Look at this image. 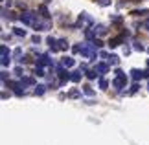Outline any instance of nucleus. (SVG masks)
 I'll list each match as a JSON object with an SVG mask.
<instances>
[{"mask_svg":"<svg viewBox=\"0 0 149 145\" xmlns=\"http://www.w3.org/2000/svg\"><path fill=\"white\" fill-rule=\"evenodd\" d=\"M35 75H39V77H42V75H44V70H42V66L35 68Z\"/></svg>","mask_w":149,"mask_h":145,"instance_id":"obj_12","label":"nucleus"},{"mask_svg":"<svg viewBox=\"0 0 149 145\" xmlns=\"http://www.w3.org/2000/svg\"><path fill=\"white\" fill-rule=\"evenodd\" d=\"M15 35H17V37H24V35H26V31H24V30H20V28H15Z\"/></svg>","mask_w":149,"mask_h":145,"instance_id":"obj_7","label":"nucleus"},{"mask_svg":"<svg viewBox=\"0 0 149 145\" xmlns=\"http://www.w3.org/2000/svg\"><path fill=\"white\" fill-rule=\"evenodd\" d=\"M70 79H72V81H79V79H81V74H77V72H74V74L70 75Z\"/></svg>","mask_w":149,"mask_h":145,"instance_id":"obj_11","label":"nucleus"},{"mask_svg":"<svg viewBox=\"0 0 149 145\" xmlns=\"http://www.w3.org/2000/svg\"><path fill=\"white\" fill-rule=\"evenodd\" d=\"M120 42H122V37H116V39H112L111 42H109V46H111V48H116Z\"/></svg>","mask_w":149,"mask_h":145,"instance_id":"obj_5","label":"nucleus"},{"mask_svg":"<svg viewBox=\"0 0 149 145\" xmlns=\"http://www.w3.org/2000/svg\"><path fill=\"white\" fill-rule=\"evenodd\" d=\"M109 62H111V65H118V57L116 55H111V57H109Z\"/></svg>","mask_w":149,"mask_h":145,"instance_id":"obj_13","label":"nucleus"},{"mask_svg":"<svg viewBox=\"0 0 149 145\" xmlns=\"http://www.w3.org/2000/svg\"><path fill=\"white\" fill-rule=\"evenodd\" d=\"M9 65V55H2V66Z\"/></svg>","mask_w":149,"mask_h":145,"instance_id":"obj_15","label":"nucleus"},{"mask_svg":"<svg viewBox=\"0 0 149 145\" xmlns=\"http://www.w3.org/2000/svg\"><path fill=\"white\" fill-rule=\"evenodd\" d=\"M107 86H109V83H107V81H105V79H100V88H103V90H105Z\"/></svg>","mask_w":149,"mask_h":145,"instance_id":"obj_14","label":"nucleus"},{"mask_svg":"<svg viewBox=\"0 0 149 145\" xmlns=\"http://www.w3.org/2000/svg\"><path fill=\"white\" fill-rule=\"evenodd\" d=\"M85 94H87V96H94V90L90 88V86H85Z\"/></svg>","mask_w":149,"mask_h":145,"instance_id":"obj_16","label":"nucleus"},{"mask_svg":"<svg viewBox=\"0 0 149 145\" xmlns=\"http://www.w3.org/2000/svg\"><path fill=\"white\" fill-rule=\"evenodd\" d=\"M63 66H66V68L74 66V59H72V57H66V59H63Z\"/></svg>","mask_w":149,"mask_h":145,"instance_id":"obj_4","label":"nucleus"},{"mask_svg":"<svg viewBox=\"0 0 149 145\" xmlns=\"http://www.w3.org/2000/svg\"><path fill=\"white\" fill-rule=\"evenodd\" d=\"M111 4V0H100V6H109Z\"/></svg>","mask_w":149,"mask_h":145,"instance_id":"obj_19","label":"nucleus"},{"mask_svg":"<svg viewBox=\"0 0 149 145\" xmlns=\"http://www.w3.org/2000/svg\"><path fill=\"white\" fill-rule=\"evenodd\" d=\"M131 74H133V77H134V79H140L142 75H144V72H140V70H133Z\"/></svg>","mask_w":149,"mask_h":145,"instance_id":"obj_6","label":"nucleus"},{"mask_svg":"<svg viewBox=\"0 0 149 145\" xmlns=\"http://www.w3.org/2000/svg\"><path fill=\"white\" fill-rule=\"evenodd\" d=\"M96 30H98V33H100V35H103V33H105V31H107V28H105V26H103V24H100L98 28H96ZM96 30H94V31H96Z\"/></svg>","mask_w":149,"mask_h":145,"instance_id":"obj_9","label":"nucleus"},{"mask_svg":"<svg viewBox=\"0 0 149 145\" xmlns=\"http://www.w3.org/2000/svg\"><path fill=\"white\" fill-rule=\"evenodd\" d=\"M46 65H52V61L48 59V55H41L39 57V66H46Z\"/></svg>","mask_w":149,"mask_h":145,"instance_id":"obj_2","label":"nucleus"},{"mask_svg":"<svg viewBox=\"0 0 149 145\" xmlns=\"http://www.w3.org/2000/svg\"><path fill=\"white\" fill-rule=\"evenodd\" d=\"M147 88H149V86H147Z\"/></svg>","mask_w":149,"mask_h":145,"instance_id":"obj_22","label":"nucleus"},{"mask_svg":"<svg viewBox=\"0 0 149 145\" xmlns=\"http://www.w3.org/2000/svg\"><path fill=\"white\" fill-rule=\"evenodd\" d=\"M20 20L22 22H24V24H33V26H35L37 24V19H35V15H33V13H24V15H20Z\"/></svg>","mask_w":149,"mask_h":145,"instance_id":"obj_1","label":"nucleus"},{"mask_svg":"<svg viewBox=\"0 0 149 145\" xmlns=\"http://www.w3.org/2000/svg\"><path fill=\"white\" fill-rule=\"evenodd\" d=\"M70 96H72V97H77V96H79V92H77V90H72V92H70Z\"/></svg>","mask_w":149,"mask_h":145,"instance_id":"obj_20","label":"nucleus"},{"mask_svg":"<svg viewBox=\"0 0 149 145\" xmlns=\"http://www.w3.org/2000/svg\"><path fill=\"white\" fill-rule=\"evenodd\" d=\"M44 90H46V86H42V85H39V86H37V88H35V94H39V96H41V94H44Z\"/></svg>","mask_w":149,"mask_h":145,"instance_id":"obj_8","label":"nucleus"},{"mask_svg":"<svg viewBox=\"0 0 149 145\" xmlns=\"http://www.w3.org/2000/svg\"><path fill=\"white\" fill-rule=\"evenodd\" d=\"M96 70L101 72V74H105L107 72V65H98V66H96Z\"/></svg>","mask_w":149,"mask_h":145,"instance_id":"obj_10","label":"nucleus"},{"mask_svg":"<svg viewBox=\"0 0 149 145\" xmlns=\"http://www.w3.org/2000/svg\"><path fill=\"white\" fill-rule=\"evenodd\" d=\"M68 48V42L65 39H61V40H57V50H66Z\"/></svg>","mask_w":149,"mask_h":145,"instance_id":"obj_3","label":"nucleus"},{"mask_svg":"<svg viewBox=\"0 0 149 145\" xmlns=\"http://www.w3.org/2000/svg\"><path fill=\"white\" fill-rule=\"evenodd\" d=\"M134 50H140V51H142V50H144V46L138 44V42H134Z\"/></svg>","mask_w":149,"mask_h":145,"instance_id":"obj_18","label":"nucleus"},{"mask_svg":"<svg viewBox=\"0 0 149 145\" xmlns=\"http://www.w3.org/2000/svg\"><path fill=\"white\" fill-rule=\"evenodd\" d=\"M87 77H88V79H94V77H96V70H90V72H87Z\"/></svg>","mask_w":149,"mask_h":145,"instance_id":"obj_17","label":"nucleus"},{"mask_svg":"<svg viewBox=\"0 0 149 145\" xmlns=\"http://www.w3.org/2000/svg\"><path fill=\"white\" fill-rule=\"evenodd\" d=\"M144 28H146V30H149V20H146V22H144Z\"/></svg>","mask_w":149,"mask_h":145,"instance_id":"obj_21","label":"nucleus"}]
</instances>
